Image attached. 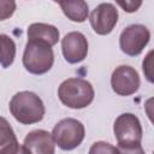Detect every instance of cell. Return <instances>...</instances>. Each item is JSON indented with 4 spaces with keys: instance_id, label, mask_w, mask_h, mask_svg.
<instances>
[{
    "instance_id": "obj_1",
    "label": "cell",
    "mask_w": 154,
    "mask_h": 154,
    "mask_svg": "<svg viewBox=\"0 0 154 154\" xmlns=\"http://www.w3.org/2000/svg\"><path fill=\"white\" fill-rule=\"evenodd\" d=\"M8 107L14 119L25 125L38 123L45 117V105L32 91L24 90L14 94Z\"/></svg>"
},
{
    "instance_id": "obj_2",
    "label": "cell",
    "mask_w": 154,
    "mask_h": 154,
    "mask_svg": "<svg viewBox=\"0 0 154 154\" xmlns=\"http://www.w3.org/2000/svg\"><path fill=\"white\" fill-rule=\"evenodd\" d=\"M94 88L90 82L83 78H67L58 88L60 101L75 109H81L89 106L94 100Z\"/></svg>"
},
{
    "instance_id": "obj_3",
    "label": "cell",
    "mask_w": 154,
    "mask_h": 154,
    "mask_svg": "<svg viewBox=\"0 0 154 154\" xmlns=\"http://www.w3.org/2000/svg\"><path fill=\"white\" fill-rule=\"evenodd\" d=\"M54 63V53L51 46L45 42L28 40L23 53V65L32 75L48 72Z\"/></svg>"
},
{
    "instance_id": "obj_4",
    "label": "cell",
    "mask_w": 154,
    "mask_h": 154,
    "mask_svg": "<svg viewBox=\"0 0 154 154\" xmlns=\"http://www.w3.org/2000/svg\"><path fill=\"white\" fill-rule=\"evenodd\" d=\"M85 136L84 125L75 118H65L55 124L52 131L54 143L63 150L77 148Z\"/></svg>"
},
{
    "instance_id": "obj_5",
    "label": "cell",
    "mask_w": 154,
    "mask_h": 154,
    "mask_svg": "<svg viewBox=\"0 0 154 154\" xmlns=\"http://www.w3.org/2000/svg\"><path fill=\"white\" fill-rule=\"evenodd\" d=\"M113 132L119 148H130L141 144L142 126L140 119L132 113L118 116L113 124Z\"/></svg>"
},
{
    "instance_id": "obj_6",
    "label": "cell",
    "mask_w": 154,
    "mask_h": 154,
    "mask_svg": "<svg viewBox=\"0 0 154 154\" xmlns=\"http://www.w3.org/2000/svg\"><path fill=\"white\" fill-rule=\"evenodd\" d=\"M149 40L150 32L144 25L131 24L122 31L119 37V46L125 54L130 57H136L142 53Z\"/></svg>"
},
{
    "instance_id": "obj_7",
    "label": "cell",
    "mask_w": 154,
    "mask_h": 154,
    "mask_svg": "<svg viewBox=\"0 0 154 154\" xmlns=\"http://www.w3.org/2000/svg\"><path fill=\"white\" fill-rule=\"evenodd\" d=\"M111 87L113 91L120 96L135 94L140 88L138 72L129 65H120L116 67L111 76Z\"/></svg>"
},
{
    "instance_id": "obj_8",
    "label": "cell",
    "mask_w": 154,
    "mask_h": 154,
    "mask_svg": "<svg viewBox=\"0 0 154 154\" xmlns=\"http://www.w3.org/2000/svg\"><path fill=\"white\" fill-rule=\"evenodd\" d=\"M93 30L99 35H108L118 22V10L111 2L99 4L89 17Z\"/></svg>"
},
{
    "instance_id": "obj_9",
    "label": "cell",
    "mask_w": 154,
    "mask_h": 154,
    "mask_svg": "<svg viewBox=\"0 0 154 154\" xmlns=\"http://www.w3.org/2000/svg\"><path fill=\"white\" fill-rule=\"evenodd\" d=\"M61 51L67 63H81L87 58L88 54V40L79 31L67 32L61 40Z\"/></svg>"
},
{
    "instance_id": "obj_10",
    "label": "cell",
    "mask_w": 154,
    "mask_h": 154,
    "mask_svg": "<svg viewBox=\"0 0 154 154\" xmlns=\"http://www.w3.org/2000/svg\"><path fill=\"white\" fill-rule=\"evenodd\" d=\"M23 146L28 149L30 154H55V143L46 130H34L30 131L25 138Z\"/></svg>"
},
{
    "instance_id": "obj_11",
    "label": "cell",
    "mask_w": 154,
    "mask_h": 154,
    "mask_svg": "<svg viewBox=\"0 0 154 154\" xmlns=\"http://www.w3.org/2000/svg\"><path fill=\"white\" fill-rule=\"evenodd\" d=\"M28 40H35L53 47L59 41V30L51 24L32 23L28 28Z\"/></svg>"
},
{
    "instance_id": "obj_12",
    "label": "cell",
    "mask_w": 154,
    "mask_h": 154,
    "mask_svg": "<svg viewBox=\"0 0 154 154\" xmlns=\"http://www.w3.org/2000/svg\"><path fill=\"white\" fill-rule=\"evenodd\" d=\"M19 147L18 140L10 123L0 117V154H13Z\"/></svg>"
},
{
    "instance_id": "obj_13",
    "label": "cell",
    "mask_w": 154,
    "mask_h": 154,
    "mask_svg": "<svg viewBox=\"0 0 154 154\" xmlns=\"http://www.w3.org/2000/svg\"><path fill=\"white\" fill-rule=\"evenodd\" d=\"M59 6L61 7L64 14L72 22L83 23L89 16L88 4L83 0L75 1H59Z\"/></svg>"
},
{
    "instance_id": "obj_14",
    "label": "cell",
    "mask_w": 154,
    "mask_h": 154,
    "mask_svg": "<svg viewBox=\"0 0 154 154\" xmlns=\"http://www.w3.org/2000/svg\"><path fill=\"white\" fill-rule=\"evenodd\" d=\"M16 58V43L6 34H0V65L6 69L11 66Z\"/></svg>"
},
{
    "instance_id": "obj_15",
    "label": "cell",
    "mask_w": 154,
    "mask_h": 154,
    "mask_svg": "<svg viewBox=\"0 0 154 154\" xmlns=\"http://www.w3.org/2000/svg\"><path fill=\"white\" fill-rule=\"evenodd\" d=\"M88 154H119V150L117 147L112 146L111 143L97 141L91 144Z\"/></svg>"
},
{
    "instance_id": "obj_16",
    "label": "cell",
    "mask_w": 154,
    "mask_h": 154,
    "mask_svg": "<svg viewBox=\"0 0 154 154\" xmlns=\"http://www.w3.org/2000/svg\"><path fill=\"white\" fill-rule=\"evenodd\" d=\"M16 10V2L13 0H0V20L10 18Z\"/></svg>"
},
{
    "instance_id": "obj_17",
    "label": "cell",
    "mask_w": 154,
    "mask_h": 154,
    "mask_svg": "<svg viewBox=\"0 0 154 154\" xmlns=\"http://www.w3.org/2000/svg\"><path fill=\"white\" fill-rule=\"evenodd\" d=\"M117 4L119 6L123 7L124 11L131 13V12H135L138 10V7L142 5V1H132V0H125V1H117Z\"/></svg>"
},
{
    "instance_id": "obj_18",
    "label": "cell",
    "mask_w": 154,
    "mask_h": 154,
    "mask_svg": "<svg viewBox=\"0 0 154 154\" xmlns=\"http://www.w3.org/2000/svg\"><path fill=\"white\" fill-rule=\"evenodd\" d=\"M152 55H153V51H150L146 59L143 60V72L147 77V79L149 82H153V75H152Z\"/></svg>"
},
{
    "instance_id": "obj_19",
    "label": "cell",
    "mask_w": 154,
    "mask_h": 154,
    "mask_svg": "<svg viewBox=\"0 0 154 154\" xmlns=\"http://www.w3.org/2000/svg\"><path fill=\"white\" fill-rule=\"evenodd\" d=\"M119 154H146L142 146H135V147H130V148H119Z\"/></svg>"
},
{
    "instance_id": "obj_20",
    "label": "cell",
    "mask_w": 154,
    "mask_h": 154,
    "mask_svg": "<svg viewBox=\"0 0 154 154\" xmlns=\"http://www.w3.org/2000/svg\"><path fill=\"white\" fill-rule=\"evenodd\" d=\"M13 154H30V153L28 152V149H26L24 146H20V144H19L18 149H17V150H16Z\"/></svg>"
}]
</instances>
